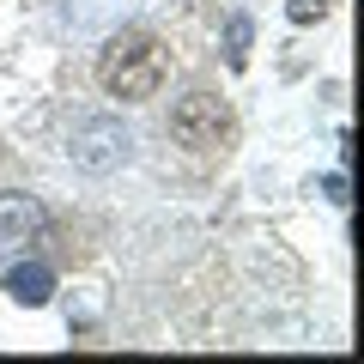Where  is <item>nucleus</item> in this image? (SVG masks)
<instances>
[{
    "label": "nucleus",
    "instance_id": "obj_3",
    "mask_svg": "<svg viewBox=\"0 0 364 364\" xmlns=\"http://www.w3.org/2000/svg\"><path fill=\"white\" fill-rule=\"evenodd\" d=\"M49 231V213L31 195H0V255H18Z\"/></svg>",
    "mask_w": 364,
    "mask_h": 364
},
{
    "label": "nucleus",
    "instance_id": "obj_5",
    "mask_svg": "<svg viewBox=\"0 0 364 364\" xmlns=\"http://www.w3.org/2000/svg\"><path fill=\"white\" fill-rule=\"evenodd\" d=\"M225 61L243 67L249 61V18H231V37H225Z\"/></svg>",
    "mask_w": 364,
    "mask_h": 364
},
{
    "label": "nucleus",
    "instance_id": "obj_1",
    "mask_svg": "<svg viewBox=\"0 0 364 364\" xmlns=\"http://www.w3.org/2000/svg\"><path fill=\"white\" fill-rule=\"evenodd\" d=\"M164 67H170V55L152 31H122L97 61V85L109 97H122V104H140V97H152L164 85Z\"/></svg>",
    "mask_w": 364,
    "mask_h": 364
},
{
    "label": "nucleus",
    "instance_id": "obj_6",
    "mask_svg": "<svg viewBox=\"0 0 364 364\" xmlns=\"http://www.w3.org/2000/svg\"><path fill=\"white\" fill-rule=\"evenodd\" d=\"M328 6H334V0H291L286 13H291V25H310V18H322Z\"/></svg>",
    "mask_w": 364,
    "mask_h": 364
},
{
    "label": "nucleus",
    "instance_id": "obj_4",
    "mask_svg": "<svg viewBox=\"0 0 364 364\" xmlns=\"http://www.w3.org/2000/svg\"><path fill=\"white\" fill-rule=\"evenodd\" d=\"M6 291H13L18 304H31V310H37V304L55 298V273L43 267V261H18V267L6 273Z\"/></svg>",
    "mask_w": 364,
    "mask_h": 364
},
{
    "label": "nucleus",
    "instance_id": "obj_2",
    "mask_svg": "<svg viewBox=\"0 0 364 364\" xmlns=\"http://www.w3.org/2000/svg\"><path fill=\"white\" fill-rule=\"evenodd\" d=\"M170 134H176L182 146H219L225 134H231V109H225V97H213V91H188L176 109H170Z\"/></svg>",
    "mask_w": 364,
    "mask_h": 364
}]
</instances>
